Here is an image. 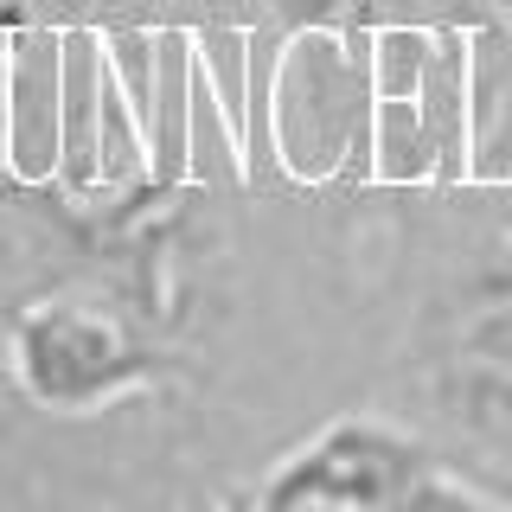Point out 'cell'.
<instances>
[{
	"mask_svg": "<svg viewBox=\"0 0 512 512\" xmlns=\"http://www.w3.org/2000/svg\"><path fill=\"white\" fill-rule=\"evenodd\" d=\"M461 192H468L480 212H487V218H493V224H500V231L512 237V186H461Z\"/></svg>",
	"mask_w": 512,
	"mask_h": 512,
	"instance_id": "10",
	"label": "cell"
},
{
	"mask_svg": "<svg viewBox=\"0 0 512 512\" xmlns=\"http://www.w3.org/2000/svg\"><path fill=\"white\" fill-rule=\"evenodd\" d=\"M250 186H282L301 199L372 192V52L359 20L282 32Z\"/></svg>",
	"mask_w": 512,
	"mask_h": 512,
	"instance_id": "3",
	"label": "cell"
},
{
	"mask_svg": "<svg viewBox=\"0 0 512 512\" xmlns=\"http://www.w3.org/2000/svg\"><path fill=\"white\" fill-rule=\"evenodd\" d=\"M244 493L218 474H186L180 461H148L103 512H244Z\"/></svg>",
	"mask_w": 512,
	"mask_h": 512,
	"instance_id": "7",
	"label": "cell"
},
{
	"mask_svg": "<svg viewBox=\"0 0 512 512\" xmlns=\"http://www.w3.org/2000/svg\"><path fill=\"white\" fill-rule=\"evenodd\" d=\"M468 26L384 20L372 52V192H455L468 180Z\"/></svg>",
	"mask_w": 512,
	"mask_h": 512,
	"instance_id": "4",
	"label": "cell"
},
{
	"mask_svg": "<svg viewBox=\"0 0 512 512\" xmlns=\"http://www.w3.org/2000/svg\"><path fill=\"white\" fill-rule=\"evenodd\" d=\"M13 384L52 423H103L128 410H180L199 365L141 320L109 282L71 276L0 320Z\"/></svg>",
	"mask_w": 512,
	"mask_h": 512,
	"instance_id": "2",
	"label": "cell"
},
{
	"mask_svg": "<svg viewBox=\"0 0 512 512\" xmlns=\"http://www.w3.org/2000/svg\"><path fill=\"white\" fill-rule=\"evenodd\" d=\"M359 0H256V20L269 26H320V20H352Z\"/></svg>",
	"mask_w": 512,
	"mask_h": 512,
	"instance_id": "9",
	"label": "cell"
},
{
	"mask_svg": "<svg viewBox=\"0 0 512 512\" xmlns=\"http://www.w3.org/2000/svg\"><path fill=\"white\" fill-rule=\"evenodd\" d=\"M148 410L103 423H52L26 404L0 346V512H103L141 474Z\"/></svg>",
	"mask_w": 512,
	"mask_h": 512,
	"instance_id": "5",
	"label": "cell"
},
{
	"mask_svg": "<svg viewBox=\"0 0 512 512\" xmlns=\"http://www.w3.org/2000/svg\"><path fill=\"white\" fill-rule=\"evenodd\" d=\"M404 301L384 404L442 455L512 480V237L468 192H397Z\"/></svg>",
	"mask_w": 512,
	"mask_h": 512,
	"instance_id": "1",
	"label": "cell"
},
{
	"mask_svg": "<svg viewBox=\"0 0 512 512\" xmlns=\"http://www.w3.org/2000/svg\"><path fill=\"white\" fill-rule=\"evenodd\" d=\"M487 13L493 20H512V0H487Z\"/></svg>",
	"mask_w": 512,
	"mask_h": 512,
	"instance_id": "11",
	"label": "cell"
},
{
	"mask_svg": "<svg viewBox=\"0 0 512 512\" xmlns=\"http://www.w3.org/2000/svg\"><path fill=\"white\" fill-rule=\"evenodd\" d=\"M359 26H384V20H423V26H474L487 20V0H359L352 13Z\"/></svg>",
	"mask_w": 512,
	"mask_h": 512,
	"instance_id": "8",
	"label": "cell"
},
{
	"mask_svg": "<svg viewBox=\"0 0 512 512\" xmlns=\"http://www.w3.org/2000/svg\"><path fill=\"white\" fill-rule=\"evenodd\" d=\"M468 180L512 186V20H474L468 32Z\"/></svg>",
	"mask_w": 512,
	"mask_h": 512,
	"instance_id": "6",
	"label": "cell"
}]
</instances>
